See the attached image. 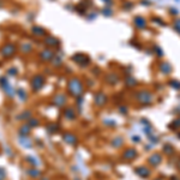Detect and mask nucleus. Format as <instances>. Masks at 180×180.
<instances>
[{
	"instance_id": "1",
	"label": "nucleus",
	"mask_w": 180,
	"mask_h": 180,
	"mask_svg": "<svg viewBox=\"0 0 180 180\" xmlns=\"http://www.w3.org/2000/svg\"><path fill=\"white\" fill-rule=\"evenodd\" d=\"M136 97H137V101L142 104H149L153 102L154 100V95L150 90L148 89H142L136 94Z\"/></svg>"
},
{
	"instance_id": "2",
	"label": "nucleus",
	"mask_w": 180,
	"mask_h": 180,
	"mask_svg": "<svg viewBox=\"0 0 180 180\" xmlns=\"http://www.w3.org/2000/svg\"><path fill=\"white\" fill-rule=\"evenodd\" d=\"M133 24L137 29H147L148 27V21L143 16H135L133 18Z\"/></svg>"
},
{
	"instance_id": "3",
	"label": "nucleus",
	"mask_w": 180,
	"mask_h": 180,
	"mask_svg": "<svg viewBox=\"0 0 180 180\" xmlns=\"http://www.w3.org/2000/svg\"><path fill=\"white\" fill-rule=\"evenodd\" d=\"M158 71L161 72L162 75L167 76V75H171V73H172L173 67H172V65H171L168 61H161V63L158 64Z\"/></svg>"
},
{
	"instance_id": "4",
	"label": "nucleus",
	"mask_w": 180,
	"mask_h": 180,
	"mask_svg": "<svg viewBox=\"0 0 180 180\" xmlns=\"http://www.w3.org/2000/svg\"><path fill=\"white\" fill-rule=\"evenodd\" d=\"M72 59L75 60V63L79 64L81 66H88L90 64V59L86 55H84V54H75L72 57Z\"/></svg>"
},
{
	"instance_id": "5",
	"label": "nucleus",
	"mask_w": 180,
	"mask_h": 180,
	"mask_svg": "<svg viewBox=\"0 0 180 180\" xmlns=\"http://www.w3.org/2000/svg\"><path fill=\"white\" fill-rule=\"evenodd\" d=\"M14 52H16V47L12 43H7V45L3 46V48H1V54H3L4 57H6V58L12 57L13 54H14Z\"/></svg>"
},
{
	"instance_id": "6",
	"label": "nucleus",
	"mask_w": 180,
	"mask_h": 180,
	"mask_svg": "<svg viewBox=\"0 0 180 180\" xmlns=\"http://www.w3.org/2000/svg\"><path fill=\"white\" fill-rule=\"evenodd\" d=\"M162 155L160 154V153H155V154H153L150 157H149V163H150V166H153V167H157L158 165H161V162H162Z\"/></svg>"
},
{
	"instance_id": "7",
	"label": "nucleus",
	"mask_w": 180,
	"mask_h": 180,
	"mask_svg": "<svg viewBox=\"0 0 180 180\" xmlns=\"http://www.w3.org/2000/svg\"><path fill=\"white\" fill-rule=\"evenodd\" d=\"M136 173L139 175V176H142V178H148L149 175H150V169L148 168V167H145V166H139L137 169H136Z\"/></svg>"
},
{
	"instance_id": "8",
	"label": "nucleus",
	"mask_w": 180,
	"mask_h": 180,
	"mask_svg": "<svg viewBox=\"0 0 180 180\" xmlns=\"http://www.w3.org/2000/svg\"><path fill=\"white\" fill-rule=\"evenodd\" d=\"M137 156V151L135 149H127L125 153H124V157L127 158V160H132Z\"/></svg>"
},
{
	"instance_id": "9",
	"label": "nucleus",
	"mask_w": 180,
	"mask_h": 180,
	"mask_svg": "<svg viewBox=\"0 0 180 180\" xmlns=\"http://www.w3.org/2000/svg\"><path fill=\"white\" fill-rule=\"evenodd\" d=\"M118 81H119V77L115 73H109V75L107 76V82L109 83V84H117Z\"/></svg>"
},
{
	"instance_id": "10",
	"label": "nucleus",
	"mask_w": 180,
	"mask_h": 180,
	"mask_svg": "<svg viewBox=\"0 0 180 180\" xmlns=\"http://www.w3.org/2000/svg\"><path fill=\"white\" fill-rule=\"evenodd\" d=\"M151 21L155 23V24H157V25H160V27H166V22L162 19L161 17H157V16H154L153 18H151Z\"/></svg>"
},
{
	"instance_id": "11",
	"label": "nucleus",
	"mask_w": 180,
	"mask_h": 180,
	"mask_svg": "<svg viewBox=\"0 0 180 180\" xmlns=\"http://www.w3.org/2000/svg\"><path fill=\"white\" fill-rule=\"evenodd\" d=\"M169 85L175 90H180V81H178V79H171Z\"/></svg>"
},
{
	"instance_id": "12",
	"label": "nucleus",
	"mask_w": 180,
	"mask_h": 180,
	"mask_svg": "<svg viewBox=\"0 0 180 180\" xmlns=\"http://www.w3.org/2000/svg\"><path fill=\"white\" fill-rule=\"evenodd\" d=\"M154 52H155V54L157 57H160V58H162L165 55V52H163V49H162L161 47H158V46H154Z\"/></svg>"
},
{
	"instance_id": "13",
	"label": "nucleus",
	"mask_w": 180,
	"mask_h": 180,
	"mask_svg": "<svg viewBox=\"0 0 180 180\" xmlns=\"http://www.w3.org/2000/svg\"><path fill=\"white\" fill-rule=\"evenodd\" d=\"M173 29L180 35V18H176L173 21Z\"/></svg>"
},
{
	"instance_id": "14",
	"label": "nucleus",
	"mask_w": 180,
	"mask_h": 180,
	"mask_svg": "<svg viewBox=\"0 0 180 180\" xmlns=\"http://www.w3.org/2000/svg\"><path fill=\"white\" fill-rule=\"evenodd\" d=\"M171 127H174V130H178V129H180V118H178V119H175L172 124H171Z\"/></svg>"
},
{
	"instance_id": "15",
	"label": "nucleus",
	"mask_w": 180,
	"mask_h": 180,
	"mask_svg": "<svg viewBox=\"0 0 180 180\" xmlns=\"http://www.w3.org/2000/svg\"><path fill=\"white\" fill-rule=\"evenodd\" d=\"M32 32L35 34V35H40V36H42V35H45L46 32H45V30L43 29H41V28H34L32 29Z\"/></svg>"
},
{
	"instance_id": "16",
	"label": "nucleus",
	"mask_w": 180,
	"mask_h": 180,
	"mask_svg": "<svg viewBox=\"0 0 180 180\" xmlns=\"http://www.w3.org/2000/svg\"><path fill=\"white\" fill-rule=\"evenodd\" d=\"M163 151H165L166 154H172V153L174 151V148H173L172 145H169V144H166V145H165V149H163Z\"/></svg>"
},
{
	"instance_id": "17",
	"label": "nucleus",
	"mask_w": 180,
	"mask_h": 180,
	"mask_svg": "<svg viewBox=\"0 0 180 180\" xmlns=\"http://www.w3.org/2000/svg\"><path fill=\"white\" fill-rule=\"evenodd\" d=\"M126 82H127V84H131V85H136L137 84V81L135 78H132V77H129Z\"/></svg>"
},
{
	"instance_id": "18",
	"label": "nucleus",
	"mask_w": 180,
	"mask_h": 180,
	"mask_svg": "<svg viewBox=\"0 0 180 180\" xmlns=\"http://www.w3.org/2000/svg\"><path fill=\"white\" fill-rule=\"evenodd\" d=\"M169 13H171L172 16H176V14L179 13V11H178L176 9H174V7H171V9H169Z\"/></svg>"
},
{
	"instance_id": "19",
	"label": "nucleus",
	"mask_w": 180,
	"mask_h": 180,
	"mask_svg": "<svg viewBox=\"0 0 180 180\" xmlns=\"http://www.w3.org/2000/svg\"><path fill=\"white\" fill-rule=\"evenodd\" d=\"M102 12H103V14H104V16H112V11L107 10V9H104V10L102 11Z\"/></svg>"
},
{
	"instance_id": "20",
	"label": "nucleus",
	"mask_w": 180,
	"mask_h": 180,
	"mask_svg": "<svg viewBox=\"0 0 180 180\" xmlns=\"http://www.w3.org/2000/svg\"><path fill=\"white\" fill-rule=\"evenodd\" d=\"M102 1L106 4V5H108V6H109V5H112V3H113V0H102Z\"/></svg>"
},
{
	"instance_id": "21",
	"label": "nucleus",
	"mask_w": 180,
	"mask_h": 180,
	"mask_svg": "<svg viewBox=\"0 0 180 180\" xmlns=\"http://www.w3.org/2000/svg\"><path fill=\"white\" fill-rule=\"evenodd\" d=\"M142 4H143V5H147V6H149V5H150V3H149V1H143Z\"/></svg>"
},
{
	"instance_id": "22",
	"label": "nucleus",
	"mask_w": 180,
	"mask_h": 180,
	"mask_svg": "<svg viewBox=\"0 0 180 180\" xmlns=\"http://www.w3.org/2000/svg\"><path fill=\"white\" fill-rule=\"evenodd\" d=\"M178 168H179V169H180V162H179V165H178Z\"/></svg>"
}]
</instances>
